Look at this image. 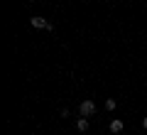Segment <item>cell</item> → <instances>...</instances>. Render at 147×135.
<instances>
[{"mask_svg": "<svg viewBox=\"0 0 147 135\" xmlns=\"http://www.w3.org/2000/svg\"><path fill=\"white\" fill-rule=\"evenodd\" d=\"M108 128H110V133H115V135H118V133H123V130H125V123H123V120H118V118H113Z\"/></svg>", "mask_w": 147, "mask_h": 135, "instance_id": "obj_3", "label": "cell"}, {"mask_svg": "<svg viewBox=\"0 0 147 135\" xmlns=\"http://www.w3.org/2000/svg\"><path fill=\"white\" fill-rule=\"evenodd\" d=\"M105 108H108V111H115L118 108V101L115 98H108V101H105Z\"/></svg>", "mask_w": 147, "mask_h": 135, "instance_id": "obj_5", "label": "cell"}, {"mask_svg": "<svg viewBox=\"0 0 147 135\" xmlns=\"http://www.w3.org/2000/svg\"><path fill=\"white\" fill-rule=\"evenodd\" d=\"M142 128H145V130H147V118H145V120H142Z\"/></svg>", "mask_w": 147, "mask_h": 135, "instance_id": "obj_6", "label": "cell"}, {"mask_svg": "<svg viewBox=\"0 0 147 135\" xmlns=\"http://www.w3.org/2000/svg\"><path fill=\"white\" fill-rule=\"evenodd\" d=\"M30 25L37 27V30H47V32H54V25L49 20H44V17H30Z\"/></svg>", "mask_w": 147, "mask_h": 135, "instance_id": "obj_1", "label": "cell"}, {"mask_svg": "<svg viewBox=\"0 0 147 135\" xmlns=\"http://www.w3.org/2000/svg\"><path fill=\"white\" fill-rule=\"evenodd\" d=\"M76 130H79V133H86V130H88V118H86V115L76 120Z\"/></svg>", "mask_w": 147, "mask_h": 135, "instance_id": "obj_4", "label": "cell"}, {"mask_svg": "<svg viewBox=\"0 0 147 135\" xmlns=\"http://www.w3.org/2000/svg\"><path fill=\"white\" fill-rule=\"evenodd\" d=\"M79 113H81V115H86V118H91V115H96V103H93L91 98L81 101V106H79Z\"/></svg>", "mask_w": 147, "mask_h": 135, "instance_id": "obj_2", "label": "cell"}]
</instances>
